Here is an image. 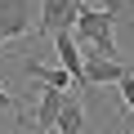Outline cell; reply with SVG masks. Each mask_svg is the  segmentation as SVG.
Wrapping results in <instances>:
<instances>
[{
    "instance_id": "8fae6325",
    "label": "cell",
    "mask_w": 134,
    "mask_h": 134,
    "mask_svg": "<svg viewBox=\"0 0 134 134\" xmlns=\"http://www.w3.org/2000/svg\"><path fill=\"white\" fill-rule=\"evenodd\" d=\"M0 112H18V98H14L9 90H0Z\"/></svg>"
},
{
    "instance_id": "5b68a950",
    "label": "cell",
    "mask_w": 134,
    "mask_h": 134,
    "mask_svg": "<svg viewBox=\"0 0 134 134\" xmlns=\"http://www.w3.org/2000/svg\"><path fill=\"white\" fill-rule=\"evenodd\" d=\"M85 58V90H94V85H116L125 72H130V67L121 63V58H107V54H81Z\"/></svg>"
},
{
    "instance_id": "30bf717a",
    "label": "cell",
    "mask_w": 134,
    "mask_h": 134,
    "mask_svg": "<svg viewBox=\"0 0 134 134\" xmlns=\"http://www.w3.org/2000/svg\"><path fill=\"white\" fill-rule=\"evenodd\" d=\"M116 94H121V103H125V112L134 116V72H125V76L116 81Z\"/></svg>"
},
{
    "instance_id": "277c9868",
    "label": "cell",
    "mask_w": 134,
    "mask_h": 134,
    "mask_svg": "<svg viewBox=\"0 0 134 134\" xmlns=\"http://www.w3.org/2000/svg\"><path fill=\"white\" fill-rule=\"evenodd\" d=\"M49 40H54V58H58V67H67V72H72V81L85 90V58H81V45H76L72 27H67V31H54Z\"/></svg>"
},
{
    "instance_id": "8992f818",
    "label": "cell",
    "mask_w": 134,
    "mask_h": 134,
    "mask_svg": "<svg viewBox=\"0 0 134 134\" xmlns=\"http://www.w3.org/2000/svg\"><path fill=\"white\" fill-rule=\"evenodd\" d=\"M63 98H67V90H54V85H45V90H40V103H36V134H49V130H54Z\"/></svg>"
},
{
    "instance_id": "9c48e42d",
    "label": "cell",
    "mask_w": 134,
    "mask_h": 134,
    "mask_svg": "<svg viewBox=\"0 0 134 134\" xmlns=\"http://www.w3.org/2000/svg\"><path fill=\"white\" fill-rule=\"evenodd\" d=\"M103 9L116 18V27H134V0H103Z\"/></svg>"
},
{
    "instance_id": "6da1fadb",
    "label": "cell",
    "mask_w": 134,
    "mask_h": 134,
    "mask_svg": "<svg viewBox=\"0 0 134 134\" xmlns=\"http://www.w3.org/2000/svg\"><path fill=\"white\" fill-rule=\"evenodd\" d=\"M72 36H76L81 54L121 58V49H116V18H112L103 5H81V14H76V23H72Z\"/></svg>"
},
{
    "instance_id": "52a82bcc",
    "label": "cell",
    "mask_w": 134,
    "mask_h": 134,
    "mask_svg": "<svg viewBox=\"0 0 134 134\" xmlns=\"http://www.w3.org/2000/svg\"><path fill=\"white\" fill-rule=\"evenodd\" d=\"M23 72H27L31 81H40V85H54V90H72V85H76L67 67H58V63L49 67V63H40V58H36V63H23Z\"/></svg>"
},
{
    "instance_id": "ba28073f",
    "label": "cell",
    "mask_w": 134,
    "mask_h": 134,
    "mask_svg": "<svg viewBox=\"0 0 134 134\" xmlns=\"http://www.w3.org/2000/svg\"><path fill=\"white\" fill-rule=\"evenodd\" d=\"M54 130H58V134H85V107H81V98H76V94H67V98H63Z\"/></svg>"
},
{
    "instance_id": "7a4b0ae2",
    "label": "cell",
    "mask_w": 134,
    "mask_h": 134,
    "mask_svg": "<svg viewBox=\"0 0 134 134\" xmlns=\"http://www.w3.org/2000/svg\"><path fill=\"white\" fill-rule=\"evenodd\" d=\"M36 9H31V0H0V45H9V40H23L36 31Z\"/></svg>"
},
{
    "instance_id": "3957f363",
    "label": "cell",
    "mask_w": 134,
    "mask_h": 134,
    "mask_svg": "<svg viewBox=\"0 0 134 134\" xmlns=\"http://www.w3.org/2000/svg\"><path fill=\"white\" fill-rule=\"evenodd\" d=\"M85 0H45L40 5V18H36V36H54V31H67L76 23Z\"/></svg>"
}]
</instances>
